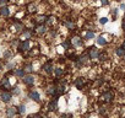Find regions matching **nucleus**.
I'll list each match as a JSON object with an SVG mask.
<instances>
[{
	"label": "nucleus",
	"instance_id": "obj_19",
	"mask_svg": "<svg viewBox=\"0 0 125 118\" xmlns=\"http://www.w3.org/2000/svg\"><path fill=\"white\" fill-rule=\"evenodd\" d=\"M115 53H116V55L118 57H124V54H125V50L120 47V48H116L115 49Z\"/></svg>",
	"mask_w": 125,
	"mask_h": 118
},
{
	"label": "nucleus",
	"instance_id": "obj_21",
	"mask_svg": "<svg viewBox=\"0 0 125 118\" xmlns=\"http://www.w3.org/2000/svg\"><path fill=\"white\" fill-rule=\"evenodd\" d=\"M85 38H86V39H93V38H94V33H93L92 31H87Z\"/></svg>",
	"mask_w": 125,
	"mask_h": 118
},
{
	"label": "nucleus",
	"instance_id": "obj_23",
	"mask_svg": "<svg viewBox=\"0 0 125 118\" xmlns=\"http://www.w3.org/2000/svg\"><path fill=\"white\" fill-rule=\"evenodd\" d=\"M65 26H66L69 30H73L75 25H74V22H73V21H65Z\"/></svg>",
	"mask_w": 125,
	"mask_h": 118
},
{
	"label": "nucleus",
	"instance_id": "obj_37",
	"mask_svg": "<svg viewBox=\"0 0 125 118\" xmlns=\"http://www.w3.org/2000/svg\"><path fill=\"white\" fill-rule=\"evenodd\" d=\"M120 9H123V10H124V9H125V4H121V5H120Z\"/></svg>",
	"mask_w": 125,
	"mask_h": 118
},
{
	"label": "nucleus",
	"instance_id": "obj_28",
	"mask_svg": "<svg viewBox=\"0 0 125 118\" xmlns=\"http://www.w3.org/2000/svg\"><path fill=\"white\" fill-rule=\"evenodd\" d=\"M62 47H64V48H69L70 47V41H65L64 43H62Z\"/></svg>",
	"mask_w": 125,
	"mask_h": 118
},
{
	"label": "nucleus",
	"instance_id": "obj_31",
	"mask_svg": "<svg viewBox=\"0 0 125 118\" xmlns=\"http://www.w3.org/2000/svg\"><path fill=\"white\" fill-rule=\"evenodd\" d=\"M112 14H113V17L115 19V17H116V15H118V9H113Z\"/></svg>",
	"mask_w": 125,
	"mask_h": 118
},
{
	"label": "nucleus",
	"instance_id": "obj_8",
	"mask_svg": "<svg viewBox=\"0 0 125 118\" xmlns=\"http://www.w3.org/2000/svg\"><path fill=\"white\" fill-rule=\"evenodd\" d=\"M71 43H73L75 47H81V46L83 44V42H82V39H81L80 37H74V38L71 39Z\"/></svg>",
	"mask_w": 125,
	"mask_h": 118
},
{
	"label": "nucleus",
	"instance_id": "obj_7",
	"mask_svg": "<svg viewBox=\"0 0 125 118\" xmlns=\"http://www.w3.org/2000/svg\"><path fill=\"white\" fill-rule=\"evenodd\" d=\"M30 98L33 100V101H36V102H39V101H41L39 94H38L37 91H31V92H30Z\"/></svg>",
	"mask_w": 125,
	"mask_h": 118
},
{
	"label": "nucleus",
	"instance_id": "obj_40",
	"mask_svg": "<svg viewBox=\"0 0 125 118\" xmlns=\"http://www.w3.org/2000/svg\"><path fill=\"white\" fill-rule=\"evenodd\" d=\"M124 21H125V15H124Z\"/></svg>",
	"mask_w": 125,
	"mask_h": 118
},
{
	"label": "nucleus",
	"instance_id": "obj_20",
	"mask_svg": "<svg viewBox=\"0 0 125 118\" xmlns=\"http://www.w3.org/2000/svg\"><path fill=\"white\" fill-rule=\"evenodd\" d=\"M15 28H16L17 32H21V31L23 30V25H22L21 22H15Z\"/></svg>",
	"mask_w": 125,
	"mask_h": 118
},
{
	"label": "nucleus",
	"instance_id": "obj_25",
	"mask_svg": "<svg viewBox=\"0 0 125 118\" xmlns=\"http://www.w3.org/2000/svg\"><path fill=\"white\" fill-rule=\"evenodd\" d=\"M56 91H58L59 94H64V92H65V87H64V86H59V87H56Z\"/></svg>",
	"mask_w": 125,
	"mask_h": 118
},
{
	"label": "nucleus",
	"instance_id": "obj_13",
	"mask_svg": "<svg viewBox=\"0 0 125 118\" xmlns=\"http://www.w3.org/2000/svg\"><path fill=\"white\" fill-rule=\"evenodd\" d=\"M9 14H10V11H9V9L6 8V6H3L1 9H0V15L1 16H9Z\"/></svg>",
	"mask_w": 125,
	"mask_h": 118
},
{
	"label": "nucleus",
	"instance_id": "obj_34",
	"mask_svg": "<svg viewBox=\"0 0 125 118\" xmlns=\"http://www.w3.org/2000/svg\"><path fill=\"white\" fill-rule=\"evenodd\" d=\"M121 48H123V49H124V50H125V41H124V42H123V43H121Z\"/></svg>",
	"mask_w": 125,
	"mask_h": 118
},
{
	"label": "nucleus",
	"instance_id": "obj_15",
	"mask_svg": "<svg viewBox=\"0 0 125 118\" xmlns=\"http://www.w3.org/2000/svg\"><path fill=\"white\" fill-rule=\"evenodd\" d=\"M1 84H3V87H5V89H10V87H11L10 81H9V79H8V78H4V79H3V81H1Z\"/></svg>",
	"mask_w": 125,
	"mask_h": 118
},
{
	"label": "nucleus",
	"instance_id": "obj_27",
	"mask_svg": "<svg viewBox=\"0 0 125 118\" xmlns=\"http://www.w3.org/2000/svg\"><path fill=\"white\" fill-rule=\"evenodd\" d=\"M12 92H14L15 95H19V94H20V87H17V86H15V87L12 89Z\"/></svg>",
	"mask_w": 125,
	"mask_h": 118
},
{
	"label": "nucleus",
	"instance_id": "obj_9",
	"mask_svg": "<svg viewBox=\"0 0 125 118\" xmlns=\"http://www.w3.org/2000/svg\"><path fill=\"white\" fill-rule=\"evenodd\" d=\"M102 97L107 101V102H110L112 100H113V92H110V91H108V92H104L103 95H102Z\"/></svg>",
	"mask_w": 125,
	"mask_h": 118
},
{
	"label": "nucleus",
	"instance_id": "obj_5",
	"mask_svg": "<svg viewBox=\"0 0 125 118\" xmlns=\"http://www.w3.org/2000/svg\"><path fill=\"white\" fill-rule=\"evenodd\" d=\"M30 46H31L30 41L26 39V41H23V42L21 43V46H20V50H21V52H26V50L30 49Z\"/></svg>",
	"mask_w": 125,
	"mask_h": 118
},
{
	"label": "nucleus",
	"instance_id": "obj_14",
	"mask_svg": "<svg viewBox=\"0 0 125 118\" xmlns=\"http://www.w3.org/2000/svg\"><path fill=\"white\" fill-rule=\"evenodd\" d=\"M37 32H38L39 35L45 33V32H47V26H44V25H39V26L37 27Z\"/></svg>",
	"mask_w": 125,
	"mask_h": 118
},
{
	"label": "nucleus",
	"instance_id": "obj_26",
	"mask_svg": "<svg viewBox=\"0 0 125 118\" xmlns=\"http://www.w3.org/2000/svg\"><path fill=\"white\" fill-rule=\"evenodd\" d=\"M107 22H108V19H107V17H101V19H99V24H101V25H105Z\"/></svg>",
	"mask_w": 125,
	"mask_h": 118
},
{
	"label": "nucleus",
	"instance_id": "obj_6",
	"mask_svg": "<svg viewBox=\"0 0 125 118\" xmlns=\"http://www.w3.org/2000/svg\"><path fill=\"white\" fill-rule=\"evenodd\" d=\"M43 69H44V71H45L47 74H52V73L54 71V68H53V64H52V63H45V64L43 65Z\"/></svg>",
	"mask_w": 125,
	"mask_h": 118
},
{
	"label": "nucleus",
	"instance_id": "obj_2",
	"mask_svg": "<svg viewBox=\"0 0 125 118\" xmlns=\"http://www.w3.org/2000/svg\"><path fill=\"white\" fill-rule=\"evenodd\" d=\"M22 81H23V84L31 86V85L34 84V78H33L32 75H23V76H22Z\"/></svg>",
	"mask_w": 125,
	"mask_h": 118
},
{
	"label": "nucleus",
	"instance_id": "obj_29",
	"mask_svg": "<svg viewBox=\"0 0 125 118\" xmlns=\"http://www.w3.org/2000/svg\"><path fill=\"white\" fill-rule=\"evenodd\" d=\"M99 1H101L102 6H105V5H108V4H109V1H108V0H99Z\"/></svg>",
	"mask_w": 125,
	"mask_h": 118
},
{
	"label": "nucleus",
	"instance_id": "obj_24",
	"mask_svg": "<svg viewBox=\"0 0 125 118\" xmlns=\"http://www.w3.org/2000/svg\"><path fill=\"white\" fill-rule=\"evenodd\" d=\"M54 73H55L56 76H60V75H62V69L61 68H55L54 69Z\"/></svg>",
	"mask_w": 125,
	"mask_h": 118
},
{
	"label": "nucleus",
	"instance_id": "obj_10",
	"mask_svg": "<svg viewBox=\"0 0 125 118\" xmlns=\"http://www.w3.org/2000/svg\"><path fill=\"white\" fill-rule=\"evenodd\" d=\"M16 113H19L16 107H10V108H8V111H6V114H8L9 117H12V116H15Z\"/></svg>",
	"mask_w": 125,
	"mask_h": 118
},
{
	"label": "nucleus",
	"instance_id": "obj_16",
	"mask_svg": "<svg viewBox=\"0 0 125 118\" xmlns=\"http://www.w3.org/2000/svg\"><path fill=\"white\" fill-rule=\"evenodd\" d=\"M75 85H76V87L81 89L82 85H83V79H82V78H77V79L75 80Z\"/></svg>",
	"mask_w": 125,
	"mask_h": 118
},
{
	"label": "nucleus",
	"instance_id": "obj_22",
	"mask_svg": "<svg viewBox=\"0 0 125 118\" xmlns=\"http://www.w3.org/2000/svg\"><path fill=\"white\" fill-rule=\"evenodd\" d=\"M23 69H25V71H27V73H31V71L33 70V67H32V64H26V65L23 67Z\"/></svg>",
	"mask_w": 125,
	"mask_h": 118
},
{
	"label": "nucleus",
	"instance_id": "obj_35",
	"mask_svg": "<svg viewBox=\"0 0 125 118\" xmlns=\"http://www.w3.org/2000/svg\"><path fill=\"white\" fill-rule=\"evenodd\" d=\"M9 57H10V53L6 52V53H5V58H9Z\"/></svg>",
	"mask_w": 125,
	"mask_h": 118
},
{
	"label": "nucleus",
	"instance_id": "obj_36",
	"mask_svg": "<svg viewBox=\"0 0 125 118\" xmlns=\"http://www.w3.org/2000/svg\"><path fill=\"white\" fill-rule=\"evenodd\" d=\"M47 24H52V19H47Z\"/></svg>",
	"mask_w": 125,
	"mask_h": 118
},
{
	"label": "nucleus",
	"instance_id": "obj_17",
	"mask_svg": "<svg viewBox=\"0 0 125 118\" xmlns=\"http://www.w3.org/2000/svg\"><path fill=\"white\" fill-rule=\"evenodd\" d=\"M97 43H98L99 46H105V44H107V41H105V38H104V37L99 36V37L97 38Z\"/></svg>",
	"mask_w": 125,
	"mask_h": 118
},
{
	"label": "nucleus",
	"instance_id": "obj_18",
	"mask_svg": "<svg viewBox=\"0 0 125 118\" xmlns=\"http://www.w3.org/2000/svg\"><path fill=\"white\" fill-rule=\"evenodd\" d=\"M17 112H19L20 114L26 113V106H25V105H20V106L17 107Z\"/></svg>",
	"mask_w": 125,
	"mask_h": 118
},
{
	"label": "nucleus",
	"instance_id": "obj_33",
	"mask_svg": "<svg viewBox=\"0 0 125 118\" xmlns=\"http://www.w3.org/2000/svg\"><path fill=\"white\" fill-rule=\"evenodd\" d=\"M121 28H123V31L125 32V21L123 22V25H121Z\"/></svg>",
	"mask_w": 125,
	"mask_h": 118
},
{
	"label": "nucleus",
	"instance_id": "obj_39",
	"mask_svg": "<svg viewBox=\"0 0 125 118\" xmlns=\"http://www.w3.org/2000/svg\"><path fill=\"white\" fill-rule=\"evenodd\" d=\"M123 58H124V60H125V54H124V57H123Z\"/></svg>",
	"mask_w": 125,
	"mask_h": 118
},
{
	"label": "nucleus",
	"instance_id": "obj_12",
	"mask_svg": "<svg viewBox=\"0 0 125 118\" xmlns=\"http://www.w3.org/2000/svg\"><path fill=\"white\" fill-rule=\"evenodd\" d=\"M58 91H56V87L53 85V86H49L48 89H47V94L48 95H50V96H53V95H55Z\"/></svg>",
	"mask_w": 125,
	"mask_h": 118
},
{
	"label": "nucleus",
	"instance_id": "obj_11",
	"mask_svg": "<svg viewBox=\"0 0 125 118\" xmlns=\"http://www.w3.org/2000/svg\"><path fill=\"white\" fill-rule=\"evenodd\" d=\"M12 73H14L16 76H19V78H22V76L25 75V73H26V71H25V69H20V68H19V69H15Z\"/></svg>",
	"mask_w": 125,
	"mask_h": 118
},
{
	"label": "nucleus",
	"instance_id": "obj_38",
	"mask_svg": "<svg viewBox=\"0 0 125 118\" xmlns=\"http://www.w3.org/2000/svg\"><path fill=\"white\" fill-rule=\"evenodd\" d=\"M1 68H3V64H1V63H0V70H1Z\"/></svg>",
	"mask_w": 125,
	"mask_h": 118
},
{
	"label": "nucleus",
	"instance_id": "obj_4",
	"mask_svg": "<svg viewBox=\"0 0 125 118\" xmlns=\"http://www.w3.org/2000/svg\"><path fill=\"white\" fill-rule=\"evenodd\" d=\"M88 55H90V58H91V59H96V58H98V55H99L98 49H97V48H94V47L90 48V50H88Z\"/></svg>",
	"mask_w": 125,
	"mask_h": 118
},
{
	"label": "nucleus",
	"instance_id": "obj_1",
	"mask_svg": "<svg viewBox=\"0 0 125 118\" xmlns=\"http://www.w3.org/2000/svg\"><path fill=\"white\" fill-rule=\"evenodd\" d=\"M11 98H12V94L10 92V91H3V94L0 95V100H1L4 103H8V102H10L11 101Z\"/></svg>",
	"mask_w": 125,
	"mask_h": 118
},
{
	"label": "nucleus",
	"instance_id": "obj_30",
	"mask_svg": "<svg viewBox=\"0 0 125 118\" xmlns=\"http://www.w3.org/2000/svg\"><path fill=\"white\" fill-rule=\"evenodd\" d=\"M30 36H31V32H30V31H23V37L28 38Z\"/></svg>",
	"mask_w": 125,
	"mask_h": 118
},
{
	"label": "nucleus",
	"instance_id": "obj_3",
	"mask_svg": "<svg viewBox=\"0 0 125 118\" xmlns=\"http://www.w3.org/2000/svg\"><path fill=\"white\" fill-rule=\"evenodd\" d=\"M48 109L49 111H56L58 109V98L54 97V100H52L48 105Z\"/></svg>",
	"mask_w": 125,
	"mask_h": 118
},
{
	"label": "nucleus",
	"instance_id": "obj_32",
	"mask_svg": "<svg viewBox=\"0 0 125 118\" xmlns=\"http://www.w3.org/2000/svg\"><path fill=\"white\" fill-rule=\"evenodd\" d=\"M8 3V0H0V5H5Z\"/></svg>",
	"mask_w": 125,
	"mask_h": 118
}]
</instances>
